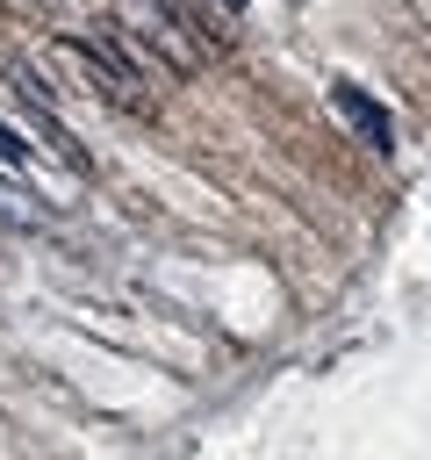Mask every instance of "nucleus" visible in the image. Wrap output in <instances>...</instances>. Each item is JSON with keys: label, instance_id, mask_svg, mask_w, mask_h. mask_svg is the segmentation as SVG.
I'll return each instance as SVG.
<instances>
[{"label": "nucleus", "instance_id": "obj_1", "mask_svg": "<svg viewBox=\"0 0 431 460\" xmlns=\"http://www.w3.org/2000/svg\"><path fill=\"white\" fill-rule=\"evenodd\" d=\"M65 58H79V72L93 79V93L101 101H115V108H129V115H144L151 122V86H144V72H136V58L122 50V43H93V36H72L65 43Z\"/></svg>", "mask_w": 431, "mask_h": 460}, {"label": "nucleus", "instance_id": "obj_2", "mask_svg": "<svg viewBox=\"0 0 431 460\" xmlns=\"http://www.w3.org/2000/svg\"><path fill=\"white\" fill-rule=\"evenodd\" d=\"M14 86L29 93V108H36V129H43V144H50V151H57V158H65L72 172H93V151H86V144H79V137L65 129V115H57V101H50L43 86H36V72H14Z\"/></svg>", "mask_w": 431, "mask_h": 460}, {"label": "nucleus", "instance_id": "obj_3", "mask_svg": "<svg viewBox=\"0 0 431 460\" xmlns=\"http://www.w3.org/2000/svg\"><path fill=\"white\" fill-rule=\"evenodd\" d=\"M338 115L352 122V137H359L366 151H381V158L395 151V122H388V108H381L366 86H345V79H338Z\"/></svg>", "mask_w": 431, "mask_h": 460}, {"label": "nucleus", "instance_id": "obj_4", "mask_svg": "<svg viewBox=\"0 0 431 460\" xmlns=\"http://www.w3.org/2000/svg\"><path fill=\"white\" fill-rule=\"evenodd\" d=\"M22 158H29V144L14 137V122H0V165H22Z\"/></svg>", "mask_w": 431, "mask_h": 460}, {"label": "nucleus", "instance_id": "obj_5", "mask_svg": "<svg viewBox=\"0 0 431 460\" xmlns=\"http://www.w3.org/2000/svg\"><path fill=\"white\" fill-rule=\"evenodd\" d=\"M216 7H223V14H237V7H244V0H216Z\"/></svg>", "mask_w": 431, "mask_h": 460}]
</instances>
